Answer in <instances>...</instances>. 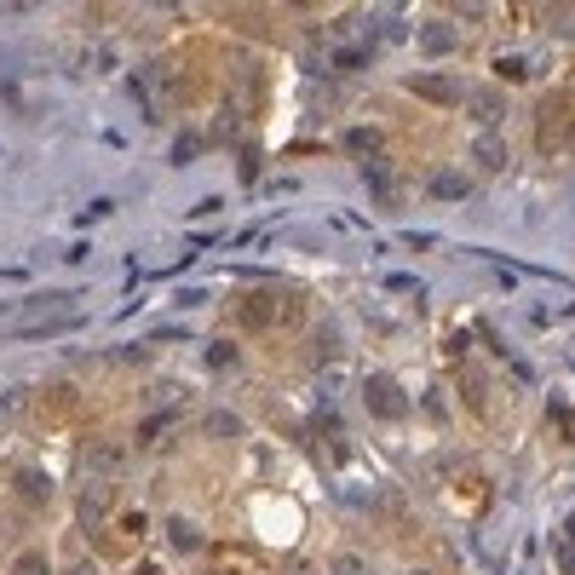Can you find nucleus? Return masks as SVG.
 <instances>
[{
	"mask_svg": "<svg viewBox=\"0 0 575 575\" xmlns=\"http://www.w3.org/2000/svg\"><path fill=\"white\" fill-rule=\"evenodd\" d=\"M472 110H478V121H483V115H489V121H495V115H501V98H478V104H472Z\"/></svg>",
	"mask_w": 575,
	"mask_h": 575,
	"instance_id": "nucleus-15",
	"label": "nucleus"
},
{
	"mask_svg": "<svg viewBox=\"0 0 575 575\" xmlns=\"http://www.w3.org/2000/svg\"><path fill=\"white\" fill-rule=\"evenodd\" d=\"M12 489H18V501H23V506H35V512H41V506L52 501V478H46L41 466H18Z\"/></svg>",
	"mask_w": 575,
	"mask_h": 575,
	"instance_id": "nucleus-2",
	"label": "nucleus"
},
{
	"mask_svg": "<svg viewBox=\"0 0 575 575\" xmlns=\"http://www.w3.org/2000/svg\"><path fill=\"white\" fill-rule=\"evenodd\" d=\"M409 92L414 98H426V104H455L460 87L449 81V75H409Z\"/></svg>",
	"mask_w": 575,
	"mask_h": 575,
	"instance_id": "nucleus-3",
	"label": "nucleus"
},
{
	"mask_svg": "<svg viewBox=\"0 0 575 575\" xmlns=\"http://www.w3.org/2000/svg\"><path fill=\"white\" fill-rule=\"evenodd\" d=\"M12 575H46V558H41L35 547L18 552V558H12Z\"/></svg>",
	"mask_w": 575,
	"mask_h": 575,
	"instance_id": "nucleus-12",
	"label": "nucleus"
},
{
	"mask_svg": "<svg viewBox=\"0 0 575 575\" xmlns=\"http://www.w3.org/2000/svg\"><path fill=\"white\" fill-rule=\"evenodd\" d=\"M334 575H368V570H363L357 552H340V558H334Z\"/></svg>",
	"mask_w": 575,
	"mask_h": 575,
	"instance_id": "nucleus-14",
	"label": "nucleus"
},
{
	"mask_svg": "<svg viewBox=\"0 0 575 575\" xmlns=\"http://www.w3.org/2000/svg\"><path fill=\"white\" fill-rule=\"evenodd\" d=\"M564 535H570V547H575V518H570V524H564Z\"/></svg>",
	"mask_w": 575,
	"mask_h": 575,
	"instance_id": "nucleus-17",
	"label": "nucleus"
},
{
	"mask_svg": "<svg viewBox=\"0 0 575 575\" xmlns=\"http://www.w3.org/2000/svg\"><path fill=\"white\" fill-rule=\"evenodd\" d=\"M236 357H242V351H236L230 340H213V345H207V368H219V374H225V368H236Z\"/></svg>",
	"mask_w": 575,
	"mask_h": 575,
	"instance_id": "nucleus-11",
	"label": "nucleus"
},
{
	"mask_svg": "<svg viewBox=\"0 0 575 575\" xmlns=\"http://www.w3.org/2000/svg\"><path fill=\"white\" fill-rule=\"evenodd\" d=\"M64 575H98V564H87V558H75V564H64Z\"/></svg>",
	"mask_w": 575,
	"mask_h": 575,
	"instance_id": "nucleus-16",
	"label": "nucleus"
},
{
	"mask_svg": "<svg viewBox=\"0 0 575 575\" xmlns=\"http://www.w3.org/2000/svg\"><path fill=\"white\" fill-rule=\"evenodd\" d=\"M167 535H173V547H179V552H196V547H202L196 524H184V518H167Z\"/></svg>",
	"mask_w": 575,
	"mask_h": 575,
	"instance_id": "nucleus-10",
	"label": "nucleus"
},
{
	"mask_svg": "<svg viewBox=\"0 0 575 575\" xmlns=\"http://www.w3.org/2000/svg\"><path fill=\"white\" fill-rule=\"evenodd\" d=\"M420 46H426V52H455V29H449V23H426V29H420Z\"/></svg>",
	"mask_w": 575,
	"mask_h": 575,
	"instance_id": "nucleus-9",
	"label": "nucleus"
},
{
	"mask_svg": "<svg viewBox=\"0 0 575 575\" xmlns=\"http://www.w3.org/2000/svg\"><path fill=\"white\" fill-rule=\"evenodd\" d=\"M380 144H386V133H380V127H345V150H351V156H380Z\"/></svg>",
	"mask_w": 575,
	"mask_h": 575,
	"instance_id": "nucleus-7",
	"label": "nucleus"
},
{
	"mask_svg": "<svg viewBox=\"0 0 575 575\" xmlns=\"http://www.w3.org/2000/svg\"><path fill=\"white\" fill-rule=\"evenodd\" d=\"M472 161H478L483 173H501V167H506V144H501V133H478V138H472Z\"/></svg>",
	"mask_w": 575,
	"mask_h": 575,
	"instance_id": "nucleus-4",
	"label": "nucleus"
},
{
	"mask_svg": "<svg viewBox=\"0 0 575 575\" xmlns=\"http://www.w3.org/2000/svg\"><path fill=\"white\" fill-rule=\"evenodd\" d=\"M69 305H75L69 294H41V299H23L18 317H52V311H69Z\"/></svg>",
	"mask_w": 575,
	"mask_h": 575,
	"instance_id": "nucleus-8",
	"label": "nucleus"
},
{
	"mask_svg": "<svg viewBox=\"0 0 575 575\" xmlns=\"http://www.w3.org/2000/svg\"><path fill=\"white\" fill-rule=\"evenodd\" d=\"M115 460H121V455H110L104 443H92V449H87V466H92V472H110Z\"/></svg>",
	"mask_w": 575,
	"mask_h": 575,
	"instance_id": "nucleus-13",
	"label": "nucleus"
},
{
	"mask_svg": "<svg viewBox=\"0 0 575 575\" xmlns=\"http://www.w3.org/2000/svg\"><path fill=\"white\" fill-rule=\"evenodd\" d=\"M363 403L374 420H403L409 414V397H403V386L397 380H386V374H368L363 380Z\"/></svg>",
	"mask_w": 575,
	"mask_h": 575,
	"instance_id": "nucleus-1",
	"label": "nucleus"
},
{
	"mask_svg": "<svg viewBox=\"0 0 575 575\" xmlns=\"http://www.w3.org/2000/svg\"><path fill=\"white\" fill-rule=\"evenodd\" d=\"M282 311H288V305H282L276 294H248V299H242V322H259V328H265V322H276Z\"/></svg>",
	"mask_w": 575,
	"mask_h": 575,
	"instance_id": "nucleus-6",
	"label": "nucleus"
},
{
	"mask_svg": "<svg viewBox=\"0 0 575 575\" xmlns=\"http://www.w3.org/2000/svg\"><path fill=\"white\" fill-rule=\"evenodd\" d=\"M426 190H432L437 202H466V196H472V179L443 167V173H432V184H426Z\"/></svg>",
	"mask_w": 575,
	"mask_h": 575,
	"instance_id": "nucleus-5",
	"label": "nucleus"
}]
</instances>
